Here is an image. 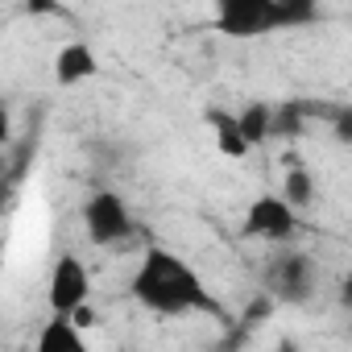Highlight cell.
<instances>
[{
	"mask_svg": "<svg viewBox=\"0 0 352 352\" xmlns=\"http://www.w3.org/2000/svg\"><path fill=\"white\" fill-rule=\"evenodd\" d=\"M133 298L153 311V315H191V311H212V298L199 282V274L179 257V253H166V249H145L133 282H129Z\"/></svg>",
	"mask_w": 352,
	"mask_h": 352,
	"instance_id": "1",
	"label": "cell"
},
{
	"mask_svg": "<svg viewBox=\"0 0 352 352\" xmlns=\"http://www.w3.org/2000/svg\"><path fill=\"white\" fill-rule=\"evenodd\" d=\"M83 228H87V241L100 245V249L124 245V241L133 236L129 204H124L116 191H96V195L83 204Z\"/></svg>",
	"mask_w": 352,
	"mask_h": 352,
	"instance_id": "2",
	"label": "cell"
},
{
	"mask_svg": "<svg viewBox=\"0 0 352 352\" xmlns=\"http://www.w3.org/2000/svg\"><path fill=\"white\" fill-rule=\"evenodd\" d=\"M315 282H319V274L307 253L286 249V253H274L265 265V290L278 302H307L315 294Z\"/></svg>",
	"mask_w": 352,
	"mask_h": 352,
	"instance_id": "3",
	"label": "cell"
},
{
	"mask_svg": "<svg viewBox=\"0 0 352 352\" xmlns=\"http://www.w3.org/2000/svg\"><path fill=\"white\" fill-rule=\"evenodd\" d=\"M216 30L224 38H261L282 30L278 0H216Z\"/></svg>",
	"mask_w": 352,
	"mask_h": 352,
	"instance_id": "4",
	"label": "cell"
},
{
	"mask_svg": "<svg viewBox=\"0 0 352 352\" xmlns=\"http://www.w3.org/2000/svg\"><path fill=\"white\" fill-rule=\"evenodd\" d=\"M87 294H91V274H87V265H83L79 257L63 253V257L54 261V270H50V282H46V302H50V311H54V315H75V311L87 302Z\"/></svg>",
	"mask_w": 352,
	"mask_h": 352,
	"instance_id": "5",
	"label": "cell"
},
{
	"mask_svg": "<svg viewBox=\"0 0 352 352\" xmlns=\"http://www.w3.org/2000/svg\"><path fill=\"white\" fill-rule=\"evenodd\" d=\"M294 228H298V208L286 195H261L245 212V232L257 236V241L278 245V241H290Z\"/></svg>",
	"mask_w": 352,
	"mask_h": 352,
	"instance_id": "6",
	"label": "cell"
},
{
	"mask_svg": "<svg viewBox=\"0 0 352 352\" xmlns=\"http://www.w3.org/2000/svg\"><path fill=\"white\" fill-rule=\"evenodd\" d=\"M96 75H100V58H96V50L87 42L58 46V54H54V79H58V87H75V83L96 79Z\"/></svg>",
	"mask_w": 352,
	"mask_h": 352,
	"instance_id": "7",
	"label": "cell"
},
{
	"mask_svg": "<svg viewBox=\"0 0 352 352\" xmlns=\"http://www.w3.org/2000/svg\"><path fill=\"white\" fill-rule=\"evenodd\" d=\"M38 352H87V340H83V327L75 323V315L46 319V327L38 331Z\"/></svg>",
	"mask_w": 352,
	"mask_h": 352,
	"instance_id": "8",
	"label": "cell"
},
{
	"mask_svg": "<svg viewBox=\"0 0 352 352\" xmlns=\"http://www.w3.org/2000/svg\"><path fill=\"white\" fill-rule=\"evenodd\" d=\"M208 124H212L216 145H220V153H224V157H245V153L253 149V145H249V137H245V129H241V116H236V112L208 108Z\"/></svg>",
	"mask_w": 352,
	"mask_h": 352,
	"instance_id": "9",
	"label": "cell"
},
{
	"mask_svg": "<svg viewBox=\"0 0 352 352\" xmlns=\"http://www.w3.org/2000/svg\"><path fill=\"white\" fill-rule=\"evenodd\" d=\"M236 116H241V129H245L249 145H261L265 137H274V108H270V104H249V108L236 112Z\"/></svg>",
	"mask_w": 352,
	"mask_h": 352,
	"instance_id": "10",
	"label": "cell"
},
{
	"mask_svg": "<svg viewBox=\"0 0 352 352\" xmlns=\"http://www.w3.org/2000/svg\"><path fill=\"white\" fill-rule=\"evenodd\" d=\"M282 195H286L298 212L311 208V199H315V179H311V170L290 166V170H286V179H282Z\"/></svg>",
	"mask_w": 352,
	"mask_h": 352,
	"instance_id": "11",
	"label": "cell"
},
{
	"mask_svg": "<svg viewBox=\"0 0 352 352\" xmlns=\"http://www.w3.org/2000/svg\"><path fill=\"white\" fill-rule=\"evenodd\" d=\"M319 0H278V25H315Z\"/></svg>",
	"mask_w": 352,
	"mask_h": 352,
	"instance_id": "12",
	"label": "cell"
},
{
	"mask_svg": "<svg viewBox=\"0 0 352 352\" xmlns=\"http://www.w3.org/2000/svg\"><path fill=\"white\" fill-rule=\"evenodd\" d=\"M331 133H336V141L352 145V108H336L331 112Z\"/></svg>",
	"mask_w": 352,
	"mask_h": 352,
	"instance_id": "13",
	"label": "cell"
},
{
	"mask_svg": "<svg viewBox=\"0 0 352 352\" xmlns=\"http://www.w3.org/2000/svg\"><path fill=\"white\" fill-rule=\"evenodd\" d=\"M340 302H344V311H352V274L340 282Z\"/></svg>",
	"mask_w": 352,
	"mask_h": 352,
	"instance_id": "14",
	"label": "cell"
},
{
	"mask_svg": "<svg viewBox=\"0 0 352 352\" xmlns=\"http://www.w3.org/2000/svg\"><path fill=\"white\" fill-rule=\"evenodd\" d=\"M75 323H79V327H91V323H96V315L87 311V302H83V307L75 311Z\"/></svg>",
	"mask_w": 352,
	"mask_h": 352,
	"instance_id": "15",
	"label": "cell"
},
{
	"mask_svg": "<svg viewBox=\"0 0 352 352\" xmlns=\"http://www.w3.org/2000/svg\"><path fill=\"white\" fill-rule=\"evenodd\" d=\"M30 9H34V13H46V9H54V5H50V0H30Z\"/></svg>",
	"mask_w": 352,
	"mask_h": 352,
	"instance_id": "16",
	"label": "cell"
},
{
	"mask_svg": "<svg viewBox=\"0 0 352 352\" xmlns=\"http://www.w3.org/2000/svg\"><path fill=\"white\" fill-rule=\"evenodd\" d=\"M348 336H352V327H348Z\"/></svg>",
	"mask_w": 352,
	"mask_h": 352,
	"instance_id": "17",
	"label": "cell"
}]
</instances>
